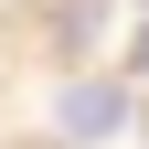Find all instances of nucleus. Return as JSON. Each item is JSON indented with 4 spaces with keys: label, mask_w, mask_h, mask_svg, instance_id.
Returning a JSON list of instances; mask_svg holds the SVG:
<instances>
[{
    "label": "nucleus",
    "mask_w": 149,
    "mask_h": 149,
    "mask_svg": "<svg viewBox=\"0 0 149 149\" xmlns=\"http://www.w3.org/2000/svg\"><path fill=\"white\" fill-rule=\"evenodd\" d=\"M107 128H128V85H107V74L64 85V139H107Z\"/></svg>",
    "instance_id": "1"
}]
</instances>
